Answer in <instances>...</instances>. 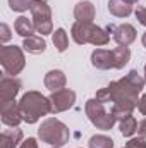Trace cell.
Listing matches in <instances>:
<instances>
[{
	"instance_id": "30bf717a",
	"label": "cell",
	"mask_w": 146,
	"mask_h": 148,
	"mask_svg": "<svg viewBox=\"0 0 146 148\" xmlns=\"http://www.w3.org/2000/svg\"><path fill=\"white\" fill-rule=\"evenodd\" d=\"M2 122L7 127H17L23 122V115L19 110V102L12 100L7 103H2Z\"/></svg>"
},
{
	"instance_id": "8992f818",
	"label": "cell",
	"mask_w": 146,
	"mask_h": 148,
	"mask_svg": "<svg viewBox=\"0 0 146 148\" xmlns=\"http://www.w3.org/2000/svg\"><path fill=\"white\" fill-rule=\"evenodd\" d=\"M31 19L35 23V29L41 36L53 35V23H52V9L46 0H31L29 5Z\"/></svg>"
},
{
	"instance_id": "cb8c5ba5",
	"label": "cell",
	"mask_w": 146,
	"mask_h": 148,
	"mask_svg": "<svg viewBox=\"0 0 146 148\" xmlns=\"http://www.w3.org/2000/svg\"><path fill=\"white\" fill-rule=\"evenodd\" d=\"M124 148H146V138H143V136L131 138V140L126 143Z\"/></svg>"
},
{
	"instance_id": "7a4b0ae2",
	"label": "cell",
	"mask_w": 146,
	"mask_h": 148,
	"mask_svg": "<svg viewBox=\"0 0 146 148\" xmlns=\"http://www.w3.org/2000/svg\"><path fill=\"white\" fill-rule=\"evenodd\" d=\"M19 110L23 115V121L28 124H36L43 115L52 114L50 98L41 95L40 91H26L19 100Z\"/></svg>"
},
{
	"instance_id": "9a60e30c",
	"label": "cell",
	"mask_w": 146,
	"mask_h": 148,
	"mask_svg": "<svg viewBox=\"0 0 146 148\" xmlns=\"http://www.w3.org/2000/svg\"><path fill=\"white\" fill-rule=\"evenodd\" d=\"M23 129L19 127H10L3 129L0 134V148H16L19 143H23Z\"/></svg>"
},
{
	"instance_id": "ffe728a7",
	"label": "cell",
	"mask_w": 146,
	"mask_h": 148,
	"mask_svg": "<svg viewBox=\"0 0 146 148\" xmlns=\"http://www.w3.org/2000/svg\"><path fill=\"white\" fill-rule=\"evenodd\" d=\"M119 127H120L122 136L131 138V136L138 131V121H136V117H134V115H127L126 119L119 121Z\"/></svg>"
},
{
	"instance_id": "8fae6325",
	"label": "cell",
	"mask_w": 146,
	"mask_h": 148,
	"mask_svg": "<svg viewBox=\"0 0 146 148\" xmlns=\"http://www.w3.org/2000/svg\"><path fill=\"white\" fill-rule=\"evenodd\" d=\"M112 33H113V40L117 41L119 47H129V45L136 40V36H138L136 28H134L132 24H127V23L115 26Z\"/></svg>"
},
{
	"instance_id": "2e32d148",
	"label": "cell",
	"mask_w": 146,
	"mask_h": 148,
	"mask_svg": "<svg viewBox=\"0 0 146 148\" xmlns=\"http://www.w3.org/2000/svg\"><path fill=\"white\" fill-rule=\"evenodd\" d=\"M108 10L115 17H127L132 14V3L126 0H108Z\"/></svg>"
},
{
	"instance_id": "7c38bea8",
	"label": "cell",
	"mask_w": 146,
	"mask_h": 148,
	"mask_svg": "<svg viewBox=\"0 0 146 148\" xmlns=\"http://www.w3.org/2000/svg\"><path fill=\"white\" fill-rule=\"evenodd\" d=\"M91 66L96 67V69H100V71L115 69L112 50H107V48H96V50H93V53H91Z\"/></svg>"
},
{
	"instance_id": "52a82bcc",
	"label": "cell",
	"mask_w": 146,
	"mask_h": 148,
	"mask_svg": "<svg viewBox=\"0 0 146 148\" xmlns=\"http://www.w3.org/2000/svg\"><path fill=\"white\" fill-rule=\"evenodd\" d=\"M0 64L5 74L9 76L19 74L26 66V57H24L23 48L16 45H3L0 48Z\"/></svg>"
},
{
	"instance_id": "f546056e",
	"label": "cell",
	"mask_w": 146,
	"mask_h": 148,
	"mask_svg": "<svg viewBox=\"0 0 146 148\" xmlns=\"http://www.w3.org/2000/svg\"><path fill=\"white\" fill-rule=\"evenodd\" d=\"M141 43H143V47L146 48V33L143 35V38H141Z\"/></svg>"
},
{
	"instance_id": "9c48e42d",
	"label": "cell",
	"mask_w": 146,
	"mask_h": 148,
	"mask_svg": "<svg viewBox=\"0 0 146 148\" xmlns=\"http://www.w3.org/2000/svg\"><path fill=\"white\" fill-rule=\"evenodd\" d=\"M21 86H23V83L16 76L3 74L0 79V105L16 100L17 93L21 91Z\"/></svg>"
},
{
	"instance_id": "f1b7e54d",
	"label": "cell",
	"mask_w": 146,
	"mask_h": 148,
	"mask_svg": "<svg viewBox=\"0 0 146 148\" xmlns=\"http://www.w3.org/2000/svg\"><path fill=\"white\" fill-rule=\"evenodd\" d=\"M138 134L146 138V119H143L139 124H138Z\"/></svg>"
},
{
	"instance_id": "603a6c76",
	"label": "cell",
	"mask_w": 146,
	"mask_h": 148,
	"mask_svg": "<svg viewBox=\"0 0 146 148\" xmlns=\"http://www.w3.org/2000/svg\"><path fill=\"white\" fill-rule=\"evenodd\" d=\"M29 5H31V0H9V7H10L14 12L29 10Z\"/></svg>"
},
{
	"instance_id": "1f68e13d",
	"label": "cell",
	"mask_w": 146,
	"mask_h": 148,
	"mask_svg": "<svg viewBox=\"0 0 146 148\" xmlns=\"http://www.w3.org/2000/svg\"><path fill=\"white\" fill-rule=\"evenodd\" d=\"M143 77H145V83H146V64H145V74H143Z\"/></svg>"
},
{
	"instance_id": "7402d4cb",
	"label": "cell",
	"mask_w": 146,
	"mask_h": 148,
	"mask_svg": "<svg viewBox=\"0 0 146 148\" xmlns=\"http://www.w3.org/2000/svg\"><path fill=\"white\" fill-rule=\"evenodd\" d=\"M88 148H113V140L107 134H95L89 138Z\"/></svg>"
},
{
	"instance_id": "83f0119b",
	"label": "cell",
	"mask_w": 146,
	"mask_h": 148,
	"mask_svg": "<svg viewBox=\"0 0 146 148\" xmlns=\"http://www.w3.org/2000/svg\"><path fill=\"white\" fill-rule=\"evenodd\" d=\"M138 110H139V114L146 115V95H143V97L139 98V103H138Z\"/></svg>"
},
{
	"instance_id": "5bb4252c",
	"label": "cell",
	"mask_w": 146,
	"mask_h": 148,
	"mask_svg": "<svg viewBox=\"0 0 146 148\" xmlns=\"http://www.w3.org/2000/svg\"><path fill=\"white\" fill-rule=\"evenodd\" d=\"M95 16H96V9H95V5L89 0H81V2L76 3V7H74V17L77 21L93 23Z\"/></svg>"
},
{
	"instance_id": "d6986e66",
	"label": "cell",
	"mask_w": 146,
	"mask_h": 148,
	"mask_svg": "<svg viewBox=\"0 0 146 148\" xmlns=\"http://www.w3.org/2000/svg\"><path fill=\"white\" fill-rule=\"evenodd\" d=\"M112 53H113V66H115V69H122L131 60V50L127 47H115L112 50Z\"/></svg>"
},
{
	"instance_id": "277c9868",
	"label": "cell",
	"mask_w": 146,
	"mask_h": 148,
	"mask_svg": "<svg viewBox=\"0 0 146 148\" xmlns=\"http://www.w3.org/2000/svg\"><path fill=\"white\" fill-rule=\"evenodd\" d=\"M38 138L50 145V147H59L62 148L64 145L69 143V138H71V131L69 127L59 121L57 117H48L41 122V126L38 127Z\"/></svg>"
},
{
	"instance_id": "4316f807",
	"label": "cell",
	"mask_w": 146,
	"mask_h": 148,
	"mask_svg": "<svg viewBox=\"0 0 146 148\" xmlns=\"http://www.w3.org/2000/svg\"><path fill=\"white\" fill-rule=\"evenodd\" d=\"M19 148H38L36 138H28V140H24V141L19 145Z\"/></svg>"
},
{
	"instance_id": "5b68a950",
	"label": "cell",
	"mask_w": 146,
	"mask_h": 148,
	"mask_svg": "<svg viewBox=\"0 0 146 148\" xmlns=\"http://www.w3.org/2000/svg\"><path fill=\"white\" fill-rule=\"evenodd\" d=\"M84 112L89 119V122L96 127V129H102V131H108L115 126L117 119L115 115L110 110L105 109V103L96 100V98H89L84 105Z\"/></svg>"
},
{
	"instance_id": "3957f363",
	"label": "cell",
	"mask_w": 146,
	"mask_h": 148,
	"mask_svg": "<svg viewBox=\"0 0 146 148\" xmlns=\"http://www.w3.org/2000/svg\"><path fill=\"white\" fill-rule=\"evenodd\" d=\"M71 36L77 45L91 43L95 47H103L110 41V33L107 29H103L93 23H83V21H76L72 24Z\"/></svg>"
},
{
	"instance_id": "484cf974",
	"label": "cell",
	"mask_w": 146,
	"mask_h": 148,
	"mask_svg": "<svg viewBox=\"0 0 146 148\" xmlns=\"http://www.w3.org/2000/svg\"><path fill=\"white\" fill-rule=\"evenodd\" d=\"M134 14H136V19L139 21V24L146 26V7H141V5H138V9L134 10Z\"/></svg>"
},
{
	"instance_id": "ba28073f",
	"label": "cell",
	"mask_w": 146,
	"mask_h": 148,
	"mask_svg": "<svg viewBox=\"0 0 146 148\" xmlns=\"http://www.w3.org/2000/svg\"><path fill=\"white\" fill-rule=\"evenodd\" d=\"M50 103H52V114H59V112H65L72 109L76 103V91L64 88L59 91H52V95L48 97Z\"/></svg>"
},
{
	"instance_id": "e0dca14e",
	"label": "cell",
	"mask_w": 146,
	"mask_h": 148,
	"mask_svg": "<svg viewBox=\"0 0 146 148\" xmlns=\"http://www.w3.org/2000/svg\"><path fill=\"white\" fill-rule=\"evenodd\" d=\"M14 29L19 36L23 38H28V36H33V33L36 31L35 29V23L33 19H28L26 16H19L14 23Z\"/></svg>"
},
{
	"instance_id": "d4e9b609",
	"label": "cell",
	"mask_w": 146,
	"mask_h": 148,
	"mask_svg": "<svg viewBox=\"0 0 146 148\" xmlns=\"http://www.w3.org/2000/svg\"><path fill=\"white\" fill-rule=\"evenodd\" d=\"M12 36V33H10V28L5 24V23H2L0 24V43H7L9 40Z\"/></svg>"
},
{
	"instance_id": "6da1fadb",
	"label": "cell",
	"mask_w": 146,
	"mask_h": 148,
	"mask_svg": "<svg viewBox=\"0 0 146 148\" xmlns=\"http://www.w3.org/2000/svg\"><path fill=\"white\" fill-rule=\"evenodd\" d=\"M145 84V77L136 69H132L119 81H112L108 86L98 90L95 98L103 103H110V112L117 121H122L127 115H132V110L139 103L138 97L143 91Z\"/></svg>"
},
{
	"instance_id": "d6a6232c",
	"label": "cell",
	"mask_w": 146,
	"mask_h": 148,
	"mask_svg": "<svg viewBox=\"0 0 146 148\" xmlns=\"http://www.w3.org/2000/svg\"><path fill=\"white\" fill-rule=\"evenodd\" d=\"M52 148H59V147H52Z\"/></svg>"
},
{
	"instance_id": "44dd1931",
	"label": "cell",
	"mask_w": 146,
	"mask_h": 148,
	"mask_svg": "<svg viewBox=\"0 0 146 148\" xmlns=\"http://www.w3.org/2000/svg\"><path fill=\"white\" fill-rule=\"evenodd\" d=\"M53 45H55V48H57V52H65L67 48H69V36H67V33H65V29L64 28H59V29H55L53 31Z\"/></svg>"
},
{
	"instance_id": "4dcf8cb0",
	"label": "cell",
	"mask_w": 146,
	"mask_h": 148,
	"mask_svg": "<svg viewBox=\"0 0 146 148\" xmlns=\"http://www.w3.org/2000/svg\"><path fill=\"white\" fill-rule=\"evenodd\" d=\"M126 2H129V3H132V5H134V3H138L139 0H126Z\"/></svg>"
},
{
	"instance_id": "ac0fdd59",
	"label": "cell",
	"mask_w": 146,
	"mask_h": 148,
	"mask_svg": "<svg viewBox=\"0 0 146 148\" xmlns=\"http://www.w3.org/2000/svg\"><path fill=\"white\" fill-rule=\"evenodd\" d=\"M23 48L28 52V53H33V55H38V53H43L46 50V43L41 36H28L24 38L23 41Z\"/></svg>"
},
{
	"instance_id": "4fadbf2b",
	"label": "cell",
	"mask_w": 146,
	"mask_h": 148,
	"mask_svg": "<svg viewBox=\"0 0 146 148\" xmlns=\"http://www.w3.org/2000/svg\"><path fill=\"white\" fill-rule=\"evenodd\" d=\"M45 88L50 90V91H59V90H64L65 88V83H67V77L65 74L62 73L60 69H52L45 74Z\"/></svg>"
}]
</instances>
